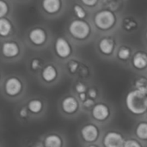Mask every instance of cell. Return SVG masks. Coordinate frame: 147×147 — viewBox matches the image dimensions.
I'll return each mask as SVG.
<instances>
[{"label":"cell","mask_w":147,"mask_h":147,"mask_svg":"<svg viewBox=\"0 0 147 147\" xmlns=\"http://www.w3.org/2000/svg\"><path fill=\"white\" fill-rule=\"evenodd\" d=\"M54 48L57 55L63 59L67 58L71 53V48L69 42L62 37H59L56 40Z\"/></svg>","instance_id":"cell-6"},{"label":"cell","mask_w":147,"mask_h":147,"mask_svg":"<svg viewBox=\"0 0 147 147\" xmlns=\"http://www.w3.org/2000/svg\"><path fill=\"white\" fill-rule=\"evenodd\" d=\"M29 40L35 46H40L45 43L47 40L46 31L41 28H33L28 34Z\"/></svg>","instance_id":"cell-7"},{"label":"cell","mask_w":147,"mask_h":147,"mask_svg":"<svg viewBox=\"0 0 147 147\" xmlns=\"http://www.w3.org/2000/svg\"><path fill=\"white\" fill-rule=\"evenodd\" d=\"M130 54H131L130 50L127 47H121L118 52V57L122 60L127 59L130 57Z\"/></svg>","instance_id":"cell-21"},{"label":"cell","mask_w":147,"mask_h":147,"mask_svg":"<svg viewBox=\"0 0 147 147\" xmlns=\"http://www.w3.org/2000/svg\"><path fill=\"white\" fill-rule=\"evenodd\" d=\"M28 109L34 114L40 113L42 109L41 101H40L38 99H33V100L29 101L28 103Z\"/></svg>","instance_id":"cell-18"},{"label":"cell","mask_w":147,"mask_h":147,"mask_svg":"<svg viewBox=\"0 0 147 147\" xmlns=\"http://www.w3.org/2000/svg\"><path fill=\"white\" fill-rule=\"evenodd\" d=\"M83 139L87 142H93L98 137V129L94 125H86L81 131Z\"/></svg>","instance_id":"cell-9"},{"label":"cell","mask_w":147,"mask_h":147,"mask_svg":"<svg viewBox=\"0 0 147 147\" xmlns=\"http://www.w3.org/2000/svg\"><path fill=\"white\" fill-rule=\"evenodd\" d=\"M125 27H126L127 29H132V28H134L136 27V23H135L134 21H129V20H127L125 22Z\"/></svg>","instance_id":"cell-28"},{"label":"cell","mask_w":147,"mask_h":147,"mask_svg":"<svg viewBox=\"0 0 147 147\" xmlns=\"http://www.w3.org/2000/svg\"><path fill=\"white\" fill-rule=\"evenodd\" d=\"M69 31L73 37L77 39H84L89 35L90 28L86 22L75 20L71 22L69 26Z\"/></svg>","instance_id":"cell-2"},{"label":"cell","mask_w":147,"mask_h":147,"mask_svg":"<svg viewBox=\"0 0 147 147\" xmlns=\"http://www.w3.org/2000/svg\"><path fill=\"white\" fill-rule=\"evenodd\" d=\"M124 147H141V146L139 144V142H137L136 140H129L125 142Z\"/></svg>","instance_id":"cell-27"},{"label":"cell","mask_w":147,"mask_h":147,"mask_svg":"<svg viewBox=\"0 0 147 147\" xmlns=\"http://www.w3.org/2000/svg\"><path fill=\"white\" fill-rule=\"evenodd\" d=\"M12 29V24L7 18H0V36L5 37L9 35Z\"/></svg>","instance_id":"cell-16"},{"label":"cell","mask_w":147,"mask_h":147,"mask_svg":"<svg viewBox=\"0 0 147 147\" xmlns=\"http://www.w3.org/2000/svg\"><path fill=\"white\" fill-rule=\"evenodd\" d=\"M115 22V15L109 10H102L95 16V23L101 29L110 28Z\"/></svg>","instance_id":"cell-3"},{"label":"cell","mask_w":147,"mask_h":147,"mask_svg":"<svg viewBox=\"0 0 147 147\" xmlns=\"http://www.w3.org/2000/svg\"><path fill=\"white\" fill-rule=\"evenodd\" d=\"M8 10H9L8 4L5 2L0 0V18H3L8 13Z\"/></svg>","instance_id":"cell-23"},{"label":"cell","mask_w":147,"mask_h":147,"mask_svg":"<svg viewBox=\"0 0 147 147\" xmlns=\"http://www.w3.org/2000/svg\"><path fill=\"white\" fill-rule=\"evenodd\" d=\"M133 65L137 69H143L147 65V55L144 53H137L133 59Z\"/></svg>","instance_id":"cell-15"},{"label":"cell","mask_w":147,"mask_h":147,"mask_svg":"<svg viewBox=\"0 0 147 147\" xmlns=\"http://www.w3.org/2000/svg\"><path fill=\"white\" fill-rule=\"evenodd\" d=\"M74 12L76 14V16L79 18V19H83L86 16V12L85 10L83 9V7H81L78 4H75L74 5Z\"/></svg>","instance_id":"cell-22"},{"label":"cell","mask_w":147,"mask_h":147,"mask_svg":"<svg viewBox=\"0 0 147 147\" xmlns=\"http://www.w3.org/2000/svg\"><path fill=\"white\" fill-rule=\"evenodd\" d=\"M79 98H80V100H82L83 102H84L86 100V95H85V93L79 94Z\"/></svg>","instance_id":"cell-33"},{"label":"cell","mask_w":147,"mask_h":147,"mask_svg":"<svg viewBox=\"0 0 147 147\" xmlns=\"http://www.w3.org/2000/svg\"><path fill=\"white\" fill-rule=\"evenodd\" d=\"M68 68H69V71H70L71 73H74V72L78 70V62H76V61H74V60L70 61L69 64H68Z\"/></svg>","instance_id":"cell-26"},{"label":"cell","mask_w":147,"mask_h":147,"mask_svg":"<svg viewBox=\"0 0 147 147\" xmlns=\"http://www.w3.org/2000/svg\"><path fill=\"white\" fill-rule=\"evenodd\" d=\"M127 109L135 115H142L147 110V95L135 90L129 92L126 98Z\"/></svg>","instance_id":"cell-1"},{"label":"cell","mask_w":147,"mask_h":147,"mask_svg":"<svg viewBox=\"0 0 147 147\" xmlns=\"http://www.w3.org/2000/svg\"><path fill=\"white\" fill-rule=\"evenodd\" d=\"M135 88L137 90L147 95V80L141 78H139L135 83Z\"/></svg>","instance_id":"cell-20"},{"label":"cell","mask_w":147,"mask_h":147,"mask_svg":"<svg viewBox=\"0 0 147 147\" xmlns=\"http://www.w3.org/2000/svg\"><path fill=\"white\" fill-rule=\"evenodd\" d=\"M103 144L105 147H124L123 137L115 132L108 133L103 140Z\"/></svg>","instance_id":"cell-5"},{"label":"cell","mask_w":147,"mask_h":147,"mask_svg":"<svg viewBox=\"0 0 147 147\" xmlns=\"http://www.w3.org/2000/svg\"><path fill=\"white\" fill-rule=\"evenodd\" d=\"M136 134L141 140H147V123H140L136 128Z\"/></svg>","instance_id":"cell-19"},{"label":"cell","mask_w":147,"mask_h":147,"mask_svg":"<svg viewBox=\"0 0 147 147\" xmlns=\"http://www.w3.org/2000/svg\"><path fill=\"white\" fill-rule=\"evenodd\" d=\"M82 3H83L84 4H85V5H88V6H93V5H95V4L97 3V1H96V0H90V1L83 0Z\"/></svg>","instance_id":"cell-31"},{"label":"cell","mask_w":147,"mask_h":147,"mask_svg":"<svg viewBox=\"0 0 147 147\" xmlns=\"http://www.w3.org/2000/svg\"><path fill=\"white\" fill-rule=\"evenodd\" d=\"M92 115H93V117L96 120H97V121H104L109 115V108L106 105H104L102 103H99V104L96 105L93 108Z\"/></svg>","instance_id":"cell-10"},{"label":"cell","mask_w":147,"mask_h":147,"mask_svg":"<svg viewBox=\"0 0 147 147\" xmlns=\"http://www.w3.org/2000/svg\"><path fill=\"white\" fill-rule=\"evenodd\" d=\"M114 41L109 38H103L99 43V49L104 54H110L114 50Z\"/></svg>","instance_id":"cell-14"},{"label":"cell","mask_w":147,"mask_h":147,"mask_svg":"<svg viewBox=\"0 0 147 147\" xmlns=\"http://www.w3.org/2000/svg\"><path fill=\"white\" fill-rule=\"evenodd\" d=\"M19 114H20V116H22V118H25V117H27V115H28V111H27V109H25V108L22 109L20 110Z\"/></svg>","instance_id":"cell-32"},{"label":"cell","mask_w":147,"mask_h":147,"mask_svg":"<svg viewBox=\"0 0 147 147\" xmlns=\"http://www.w3.org/2000/svg\"><path fill=\"white\" fill-rule=\"evenodd\" d=\"M22 84L21 80L16 77L9 78L4 84V91L9 96H16L22 91Z\"/></svg>","instance_id":"cell-4"},{"label":"cell","mask_w":147,"mask_h":147,"mask_svg":"<svg viewBox=\"0 0 147 147\" xmlns=\"http://www.w3.org/2000/svg\"><path fill=\"white\" fill-rule=\"evenodd\" d=\"M78 108V103L77 100L72 96H67L62 102V109L67 114H72L76 112Z\"/></svg>","instance_id":"cell-12"},{"label":"cell","mask_w":147,"mask_h":147,"mask_svg":"<svg viewBox=\"0 0 147 147\" xmlns=\"http://www.w3.org/2000/svg\"><path fill=\"white\" fill-rule=\"evenodd\" d=\"M88 95H89V96H90V98L94 99V98H96V96H97V91H96L95 89H90V90H89Z\"/></svg>","instance_id":"cell-29"},{"label":"cell","mask_w":147,"mask_h":147,"mask_svg":"<svg viewBox=\"0 0 147 147\" xmlns=\"http://www.w3.org/2000/svg\"><path fill=\"white\" fill-rule=\"evenodd\" d=\"M75 89H76V91L78 94H83V93H85V91L87 90V87L83 83H78V84H76Z\"/></svg>","instance_id":"cell-25"},{"label":"cell","mask_w":147,"mask_h":147,"mask_svg":"<svg viewBox=\"0 0 147 147\" xmlns=\"http://www.w3.org/2000/svg\"><path fill=\"white\" fill-rule=\"evenodd\" d=\"M89 147H97V146H89Z\"/></svg>","instance_id":"cell-34"},{"label":"cell","mask_w":147,"mask_h":147,"mask_svg":"<svg viewBox=\"0 0 147 147\" xmlns=\"http://www.w3.org/2000/svg\"><path fill=\"white\" fill-rule=\"evenodd\" d=\"M45 146L46 147H61L62 146V140L60 137L55 134L48 135L45 139Z\"/></svg>","instance_id":"cell-17"},{"label":"cell","mask_w":147,"mask_h":147,"mask_svg":"<svg viewBox=\"0 0 147 147\" xmlns=\"http://www.w3.org/2000/svg\"><path fill=\"white\" fill-rule=\"evenodd\" d=\"M57 75H58L57 70L52 65H47L46 67L42 69V71H41V78L47 83H51L54 81L55 78H57Z\"/></svg>","instance_id":"cell-11"},{"label":"cell","mask_w":147,"mask_h":147,"mask_svg":"<svg viewBox=\"0 0 147 147\" xmlns=\"http://www.w3.org/2000/svg\"><path fill=\"white\" fill-rule=\"evenodd\" d=\"M61 7V3L59 0H44L42 2L43 9L49 14L57 13Z\"/></svg>","instance_id":"cell-13"},{"label":"cell","mask_w":147,"mask_h":147,"mask_svg":"<svg viewBox=\"0 0 147 147\" xmlns=\"http://www.w3.org/2000/svg\"><path fill=\"white\" fill-rule=\"evenodd\" d=\"M30 67L33 71H37L38 69H40V67H41V61L39 59H32L30 63Z\"/></svg>","instance_id":"cell-24"},{"label":"cell","mask_w":147,"mask_h":147,"mask_svg":"<svg viewBox=\"0 0 147 147\" xmlns=\"http://www.w3.org/2000/svg\"><path fill=\"white\" fill-rule=\"evenodd\" d=\"M94 105V101L92 99H87L84 102V106L85 108H90Z\"/></svg>","instance_id":"cell-30"},{"label":"cell","mask_w":147,"mask_h":147,"mask_svg":"<svg viewBox=\"0 0 147 147\" xmlns=\"http://www.w3.org/2000/svg\"><path fill=\"white\" fill-rule=\"evenodd\" d=\"M146 39H147V32H146Z\"/></svg>","instance_id":"cell-35"},{"label":"cell","mask_w":147,"mask_h":147,"mask_svg":"<svg viewBox=\"0 0 147 147\" xmlns=\"http://www.w3.org/2000/svg\"><path fill=\"white\" fill-rule=\"evenodd\" d=\"M2 53L6 58L16 57L20 53V48L15 41H6L2 45Z\"/></svg>","instance_id":"cell-8"}]
</instances>
